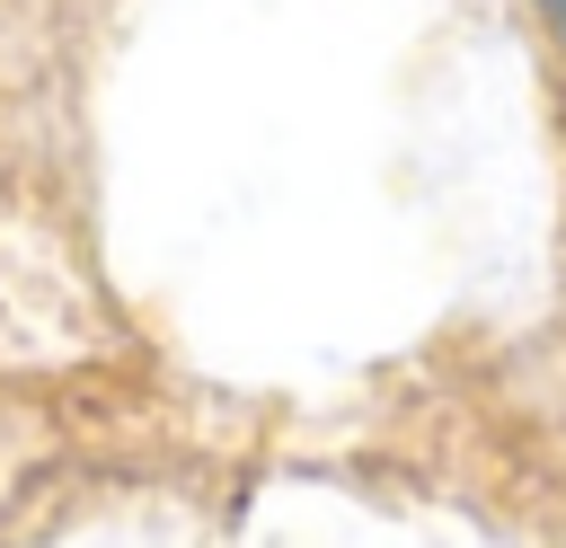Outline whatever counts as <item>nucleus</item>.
<instances>
[{
	"label": "nucleus",
	"mask_w": 566,
	"mask_h": 548,
	"mask_svg": "<svg viewBox=\"0 0 566 548\" xmlns=\"http://www.w3.org/2000/svg\"><path fill=\"white\" fill-rule=\"evenodd\" d=\"M548 18H557V27H566V0H548Z\"/></svg>",
	"instance_id": "obj_1"
}]
</instances>
